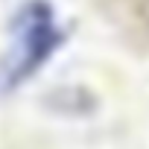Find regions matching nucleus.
Wrapping results in <instances>:
<instances>
[{
	"instance_id": "1",
	"label": "nucleus",
	"mask_w": 149,
	"mask_h": 149,
	"mask_svg": "<svg viewBox=\"0 0 149 149\" xmlns=\"http://www.w3.org/2000/svg\"><path fill=\"white\" fill-rule=\"evenodd\" d=\"M64 32L47 0H26L12 18V53L0 64V94H9L56 56Z\"/></svg>"
}]
</instances>
